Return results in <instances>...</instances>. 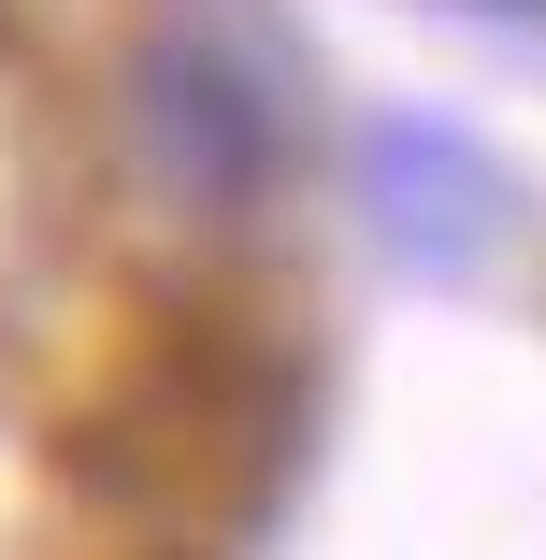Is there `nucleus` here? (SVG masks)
Wrapping results in <instances>:
<instances>
[{"instance_id":"f257e3e1","label":"nucleus","mask_w":546,"mask_h":560,"mask_svg":"<svg viewBox=\"0 0 546 560\" xmlns=\"http://www.w3.org/2000/svg\"><path fill=\"white\" fill-rule=\"evenodd\" d=\"M130 130H144V159L187 187V201H259V173H274V144H288V101H274V72L231 44V30H159L144 44V72H130Z\"/></svg>"},{"instance_id":"f03ea898","label":"nucleus","mask_w":546,"mask_h":560,"mask_svg":"<svg viewBox=\"0 0 546 560\" xmlns=\"http://www.w3.org/2000/svg\"><path fill=\"white\" fill-rule=\"evenodd\" d=\"M360 201H374L388 259H417V273H475L503 245V173L461 130H417V116L360 130Z\"/></svg>"},{"instance_id":"7ed1b4c3","label":"nucleus","mask_w":546,"mask_h":560,"mask_svg":"<svg viewBox=\"0 0 546 560\" xmlns=\"http://www.w3.org/2000/svg\"><path fill=\"white\" fill-rule=\"evenodd\" d=\"M503 15H546V0H503Z\"/></svg>"}]
</instances>
